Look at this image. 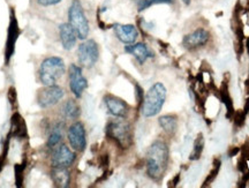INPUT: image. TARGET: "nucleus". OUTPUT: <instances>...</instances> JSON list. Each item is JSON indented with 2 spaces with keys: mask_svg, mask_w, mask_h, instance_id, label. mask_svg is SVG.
Here are the masks:
<instances>
[{
  "mask_svg": "<svg viewBox=\"0 0 249 188\" xmlns=\"http://www.w3.org/2000/svg\"><path fill=\"white\" fill-rule=\"evenodd\" d=\"M169 164V148L163 141H155L147 153V172L154 180H160Z\"/></svg>",
  "mask_w": 249,
  "mask_h": 188,
  "instance_id": "obj_1",
  "label": "nucleus"
},
{
  "mask_svg": "<svg viewBox=\"0 0 249 188\" xmlns=\"http://www.w3.org/2000/svg\"><path fill=\"white\" fill-rule=\"evenodd\" d=\"M166 99V88L163 83L157 82L148 90L147 95L143 99L142 113L145 118H151L157 115L163 109Z\"/></svg>",
  "mask_w": 249,
  "mask_h": 188,
  "instance_id": "obj_2",
  "label": "nucleus"
},
{
  "mask_svg": "<svg viewBox=\"0 0 249 188\" xmlns=\"http://www.w3.org/2000/svg\"><path fill=\"white\" fill-rule=\"evenodd\" d=\"M66 71L65 61L59 57H49L39 66V81L44 86H53Z\"/></svg>",
  "mask_w": 249,
  "mask_h": 188,
  "instance_id": "obj_3",
  "label": "nucleus"
},
{
  "mask_svg": "<svg viewBox=\"0 0 249 188\" xmlns=\"http://www.w3.org/2000/svg\"><path fill=\"white\" fill-rule=\"evenodd\" d=\"M68 23L76 31L80 39H86L89 35V22L80 0H73L68 9Z\"/></svg>",
  "mask_w": 249,
  "mask_h": 188,
  "instance_id": "obj_4",
  "label": "nucleus"
},
{
  "mask_svg": "<svg viewBox=\"0 0 249 188\" xmlns=\"http://www.w3.org/2000/svg\"><path fill=\"white\" fill-rule=\"evenodd\" d=\"M107 135L121 148H128L132 145V130L124 118L116 119L107 125Z\"/></svg>",
  "mask_w": 249,
  "mask_h": 188,
  "instance_id": "obj_5",
  "label": "nucleus"
},
{
  "mask_svg": "<svg viewBox=\"0 0 249 188\" xmlns=\"http://www.w3.org/2000/svg\"><path fill=\"white\" fill-rule=\"evenodd\" d=\"M99 58V49L93 39H88L80 44L77 49V59L81 66L86 68L92 67Z\"/></svg>",
  "mask_w": 249,
  "mask_h": 188,
  "instance_id": "obj_6",
  "label": "nucleus"
},
{
  "mask_svg": "<svg viewBox=\"0 0 249 188\" xmlns=\"http://www.w3.org/2000/svg\"><path fill=\"white\" fill-rule=\"evenodd\" d=\"M64 95V89L59 86H44L37 94V103L42 109L51 108L58 104Z\"/></svg>",
  "mask_w": 249,
  "mask_h": 188,
  "instance_id": "obj_7",
  "label": "nucleus"
},
{
  "mask_svg": "<svg viewBox=\"0 0 249 188\" xmlns=\"http://www.w3.org/2000/svg\"><path fill=\"white\" fill-rule=\"evenodd\" d=\"M68 75H70V89L71 94L76 97V98H80L82 96V94L88 87V81L82 74V68L80 66L75 64H71L70 66V72H68Z\"/></svg>",
  "mask_w": 249,
  "mask_h": 188,
  "instance_id": "obj_8",
  "label": "nucleus"
},
{
  "mask_svg": "<svg viewBox=\"0 0 249 188\" xmlns=\"http://www.w3.org/2000/svg\"><path fill=\"white\" fill-rule=\"evenodd\" d=\"M67 137L71 147L75 150V151H83V150L86 149V130L81 121H76V123H74L70 128H68Z\"/></svg>",
  "mask_w": 249,
  "mask_h": 188,
  "instance_id": "obj_9",
  "label": "nucleus"
},
{
  "mask_svg": "<svg viewBox=\"0 0 249 188\" xmlns=\"http://www.w3.org/2000/svg\"><path fill=\"white\" fill-rule=\"evenodd\" d=\"M76 159L75 152H73L66 145L59 146L52 155V167L70 168Z\"/></svg>",
  "mask_w": 249,
  "mask_h": 188,
  "instance_id": "obj_10",
  "label": "nucleus"
},
{
  "mask_svg": "<svg viewBox=\"0 0 249 188\" xmlns=\"http://www.w3.org/2000/svg\"><path fill=\"white\" fill-rule=\"evenodd\" d=\"M104 102L108 110V112H110L112 115H114V117L117 118H126V115L129 111V108L126 102L123 101L121 98H118V97L112 96V95L105 96Z\"/></svg>",
  "mask_w": 249,
  "mask_h": 188,
  "instance_id": "obj_11",
  "label": "nucleus"
},
{
  "mask_svg": "<svg viewBox=\"0 0 249 188\" xmlns=\"http://www.w3.org/2000/svg\"><path fill=\"white\" fill-rule=\"evenodd\" d=\"M209 37V33H208L207 30L197 29L193 31L189 35L185 36V38H183V45H185V48L188 50L201 48V46H203L208 43Z\"/></svg>",
  "mask_w": 249,
  "mask_h": 188,
  "instance_id": "obj_12",
  "label": "nucleus"
},
{
  "mask_svg": "<svg viewBox=\"0 0 249 188\" xmlns=\"http://www.w3.org/2000/svg\"><path fill=\"white\" fill-rule=\"evenodd\" d=\"M113 30L119 40L126 45L134 44L139 37V31L133 24H116L113 27Z\"/></svg>",
  "mask_w": 249,
  "mask_h": 188,
  "instance_id": "obj_13",
  "label": "nucleus"
},
{
  "mask_svg": "<svg viewBox=\"0 0 249 188\" xmlns=\"http://www.w3.org/2000/svg\"><path fill=\"white\" fill-rule=\"evenodd\" d=\"M59 36H60V42L62 48L67 51H70L76 45V40L79 37H77L76 31L74 30V28L71 26L70 23H62L59 27Z\"/></svg>",
  "mask_w": 249,
  "mask_h": 188,
  "instance_id": "obj_14",
  "label": "nucleus"
},
{
  "mask_svg": "<svg viewBox=\"0 0 249 188\" xmlns=\"http://www.w3.org/2000/svg\"><path fill=\"white\" fill-rule=\"evenodd\" d=\"M124 52H127L128 55H132L140 64H144L149 58L152 57V53L149 51V49L144 43H136L126 45Z\"/></svg>",
  "mask_w": 249,
  "mask_h": 188,
  "instance_id": "obj_15",
  "label": "nucleus"
},
{
  "mask_svg": "<svg viewBox=\"0 0 249 188\" xmlns=\"http://www.w3.org/2000/svg\"><path fill=\"white\" fill-rule=\"evenodd\" d=\"M52 180L55 186L68 187L71 184V174L68 168H53L52 170Z\"/></svg>",
  "mask_w": 249,
  "mask_h": 188,
  "instance_id": "obj_16",
  "label": "nucleus"
},
{
  "mask_svg": "<svg viewBox=\"0 0 249 188\" xmlns=\"http://www.w3.org/2000/svg\"><path fill=\"white\" fill-rule=\"evenodd\" d=\"M160 127L166 132L167 134H173L174 132L177 131V127H178V121H177V117L174 115H163V117L160 118L158 120Z\"/></svg>",
  "mask_w": 249,
  "mask_h": 188,
  "instance_id": "obj_17",
  "label": "nucleus"
},
{
  "mask_svg": "<svg viewBox=\"0 0 249 188\" xmlns=\"http://www.w3.org/2000/svg\"><path fill=\"white\" fill-rule=\"evenodd\" d=\"M64 114L68 119H76L80 115V108L74 99H68L64 105Z\"/></svg>",
  "mask_w": 249,
  "mask_h": 188,
  "instance_id": "obj_18",
  "label": "nucleus"
},
{
  "mask_svg": "<svg viewBox=\"0 0 249 188\" xmlns=\"http://www.w3.org/2000/svg\"><path fill=\"white\" fill-rule=\"evenodd\" d=\"M62 136H64V130H62V125L58 124L57 126L53 128L52 133L50 134L49 140H48V147L49 148H54L55 146H58L61 142Z\"/></svg>",
  "mask_w": 249,
  "mask_h": 188,
  "instance_id": "obj_19",
  "label": "nucleus"
},
{
  "mask_svg": "<svg viewBox=\"0 0 249 188\" xmlns=\"http://www.w3.org/2000/svg\"><path fill=\"white\" fill-rule=\"evenodd\" d=\"M171 2H173V0H141V1L139 2V11L142 12L154 5L171 4Z\"/></svg>",
  "mask_w": 249,
  "mask_h": 188,
  "instance_id": "obj_20",
  "label": "nucleus"
},
{
  "mask_svg": "<svg viewBox=\"0 0 249 188\" xmlns=\"http://www.w3.org/2000/svg\"><path fill=\"white\" fill-rule=\"evenodd\" d=\"M203 147H204V141L202 139V136L200 135L197 140L195 141V145H194V151L192 153V157L191 159H197L200 158L201 153H202V150H203Z\"/></svg>",
  "mask_w": 249,
  "mask_h": 188,
  "instance_id": "obj_21",
  "label": "nucleus"
},
{
  "mask_svg": "<svg viewBox=\"0 0 249 188\" xmlns=\"http://www.w3.org/2000/svg\"><path fill=\"white\" fill-rule=\"evenodd\" d=\"M61 0H37L40 6H53L60 2Z\"/></svg>",
  "mask_w": 249,
  "mask_h": 188,
  "instance_id": "obj_22",
  "label": "nucleus"
},
{
  "mask_svg": "<svg viewBox=\"0 0 249 188\" xmlns=\"http://www.w3.org/2000/svg\"><path fill=\"white\" fill-rule=\"evenodd\" d=\"M182 1L185 2L186 5H189V4H191V0H182Z\"/></svg>",
  "mask_w": 249,
  "mask_h": 188,
  "instance_id": "obj_23",
  "label": "nucleus"
}]
</instances>
